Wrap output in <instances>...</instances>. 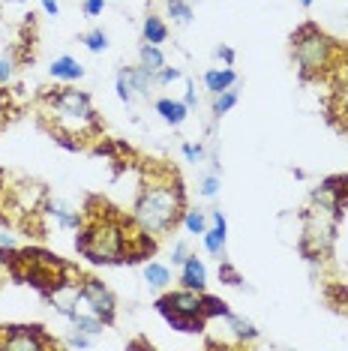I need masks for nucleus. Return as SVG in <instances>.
I'll use <instances>...</instances> for the list:
<instances>
[{"mask_svg":"<svg viewBox=\"0 0 348 351\" xmlns=\"http://www.w3.org/2000/svg\"><path fill=\"white\" fill-rule=\"evenodd\" d=\"M216 54H219V58H223V60L228 63V66H232V63H234V51L228 49V45H219V49H216Z\"/></svg>","mask_w":348,"mask_h":351,"instance_id":"obj_36","label":"nucleus"},{"mask_svg":"<svg viewBox=\"0 0 348 351\" xmlns=\"http://www.w3.org/2000/svg\"><path fill=\"white\" fill-rule=\"evenodd\" d=\"M184 213H186V189L177 169L156 162V159L145 162L141 189H138L136 207H132L136 222L147 234L162 237L177 228V222H184Z\"/></svg>","mask_w":348,"mask_h":351,"instance_id":"obj_2","label":"nucleus"},{"mask_svg":"<svg viewBox=\"0 0 348 351\" xmlns=\"http://www.w3.org/2000/svg\"><path fill=\"white\" fill-rule=\"evenodd\" d=\"M184 156L189 162H201L204 159V147L201 145H184Z\"/></svg>","mask_w":348,"mask_h":351,"instance_id":"obj_31","label":"nucleus"},{"mask_svg":"<svg viewBox=\"0 0 348 351\" xmlns=\"http://www.w3.org/2000/svg\"><path fill=\"white\" fill-rule=\"evenodd\" d=\"M0 3H25V0H0Z\"/></svg>","mask_w":348,"mask_h":351,"instance_id":"obj_40","label":"nucleus"},{"mask_svg":"<svg viewBox=\"0 0 348 351\" xmlns=\"http://www.w3.org/2000/svg\"><path fill=\"white\" fill-rule=\"evenodd\" d=\"M237 106V90H232V87H228V90H223V93H216V99H213V117H223V114H228V111H232Z\"/></svg>","mask_w":348,"mask_h":351,"instance_id":"obj_23","label":"nucleus"},{"mask_svg":"<svg viewBox=\"0 0 348 351\" xmlns=\"http://www.w3.org/2000/svg\"><path fill=\"white\" fill-rule=\"evenodd\" d=\"M117 97L126 106H132L138 97V82H136V66H123L121 73H117Z\"/></svg>","mask_w":348,"mask_h":351,"instance_id":"obj_12","label":"nucleus"},{"mask_svg":"<svg viewBox=\"0 0 348 351\" xmlns=\"http://www.w3.org/2000/svg\"><path fill=\"white\" fill-rule=\"evenodd\" d=\"M216 193H219V178H216V174H208L204 183H201V195L204 198H213Z\"/></svg>","mask_w":348,"mask_h":351,"instance_id":"obj_30","label":"nucleus"},{"mask_svg":"<svg viewBox=\"0 0 348 351\" xmlns=\"http://www.w3.org/2000/svg\"><path fill=\"white\" fill-rule=\"evenodd\" d=\"M78 303H82V309H87V313L99 315L102 322H105V327L114 324L117 300H114V294L108 291V285L99 282L97 276H84L82 279V285H78Z\"/></svg>","mask_w":348,"mask_h":351,"instance_id":"obj_6","label":"nucleus"},{"mask_svg":"<svg viewBox=\"0 0 348 351\" xmlns=\"http://www.w3.org/2000/svg\"><path fill=\"white\" fill-rule=\"evenodd\" d=\"M177 78H180V69L162 66L160 73H153V84H171V82H177Z\"/></svg>","mask_w":348,"mask_h":351,"instance_id":"obj_27","label":"nucleus"},{"mask_svg":"<svg viewBox=\"0 0 348 351\" xmlns=\"http://www.w3.org/2000/svg\"><path fill=\"white\" fill-rule=\"evenodd\" d=\"M234 82H237V73L232 66L204 73V84H208V90L213 93V97H216V93H223V90H228V87H234Z\"/></svg>","mask_w":348,"mask_h":351,"instance_id":"obj_13","label":"nucleus"},{"mask_svg":"<svg viewBox=\"0 0 348 351\" xmlns=\"http://www.w3.org/2000/svg\"><path fill=\"white\" fill-rule=\"evenodd\" d=\"M39 102V126L66 150H90L102 138V121L84 90L42 87Z\"/></svg>","mask_w":348,"mask_h":351,"instance_id":"obj_1","label":"nucleus"},{"mask_svg":"<svg viewBox=\"0 0 348 351\" xmlns=\"http://www.w3.org/2000/svg\"><path fill=\"white\" fill-rule=\"evenodd\" d=\"M297 3H300V6H312V0H297Z\"/></svg>","mask_w":348,"mask_h":351,"instance_id":"obj_39","label":"nucleus"},{"mask_svg":"<svg viewBox=\"0 0 348 351\" xmlns=\"http://www.w3.org/2000/svg\"><path fill=\"white\" fill-rule=\"evenodd\" d=\"M213 226L204 231V250L210 255H223L225 252V237H228V222L223 217V210H210Z\"/></svg>","mask_w":348,"mask_h":351,"instance_id":"obj_8","label":"nucleus"},{"mask_svg":"<svg viewBox=\"0 0 348 351\" xmlns=\"http://www.w3.org/2000/svg\"><path fill=\"white\" fill-rule=\"evenodd\" d=\"M136 217H123L108 202L90 195L87 210L82 213L75 250L93 265H126V237Z\"/></svg>","mask_w":348,"mask_h":351,"instance_id":"obj_3","label":"nucleus"},{"mask_svg":"<svg viewBox=\"0 0 348 351\" xmlns=\"http://www.w3.org/2000/svg\"><path fill=\"white\" fill-rule=\"evenodd\" d=\"M141 66L150 69V73H160L165 66V54L160 51V45H150V43L141 45Z\"/></svg>","mask_w":348,"mask_h":351,"instance_id":"obj_19","label":"nucleus"},{"mask_svg":"<svg viewBox=\"0 0 348 351\" xmlns=\"http://www.w3.org/2000/svg\"><path fill=\"white\" fill-rule=\"evenodd\" d=\"M165 10H169V19H174L177 25H192V3L189 0H162Z\"/></svg>","mask_w":348,"mask_h":351,"instance_id":"obj_17","label":"nucleus"},{"mask_svg":"<svg viewBox=\"0 0 348 351\" xmlns=\"http://www.w3.org/2000/svg\"><path fill=\"white\" fill-rule=\"evenodd\" d=\"M0 246H15V241H12V234H0Z\"/></svg>","mask_w":348,"mask_h":351,"instance_id":"obj_37","label":"nucleus"},{"mask_svg":"<svg viewBox=\"0 0 348 351\" xmlns=\"http://www.w3.org/2000/svg\"><path fill=\"white\" fill-rule=\"evenodd\" d=\"M39 3H42V10H45V12H49V15H51V19H54V15H58V12H60L58 0H39Z\"/></svg>","mask_w":348,"mask_h":351,"instance_id":"obj_35","label":"nucleus"},{"mask_svg":"<svg viewBox=\"0 0 348 351\" xmlns=\"http://www.w3.org/2000/svg\"><path fill=\"white\" fill-rule=\"evenodd\" d=\"M49 213L51 217H58V222L63 228H75L78 231V226H82V210H73V207H66L63 202H51Z\"/></svg>","mask_w":348,"mask_h":351,"instance_id":"obj_16","label":"nucleus"},{"mask_svg":"<svg viewBox=\"0 0 348 351\" xmlns=\"http://www.w3.org/2000/svg\"><path fill=\"white\" fill-rule=\"evenodd\" d=\"M186 258H189L186 243H184V241H180V243H174V250H171V261H174V265H184Z\"/></svg>","mask_w":348,"mask_h":351,"instance_id":"obj_33","label":"nucleus"},{"mask_svg":"<svg viewBox=\"0 0 348 351\" xmlns=\"http://www.w3.org/2000/svg\"><path fill=\"white\" fill-rule=\"evenodd\" d=\"M58 346L42 324H0V351H51Z\"/></svg>","mask_w":348,"mask_h":351,"instance_id":"obj_5","label":"nucleus"},{"mask_svg":"<svg viewBox=\"0 0 348 351\" xmlns=\"http://www.w3.org/2000/svg\"><path fill=\"white\" fill-rule=\"evenodd\" d=\"M141 36H145V43H150V45H162L165 39H169V27H165V21L160 15L150 12L145 19V27H141Z\"/></svg>","mask_w":348,"mask_h":351,"instance_id":"obj_15","label":"nucleus"},{"mask_svg":"<svg viewBox=\"0 0 348 351\" xmlns=\"http://www.w3.org/2000/svg\"><path fill=\"white\" fill-rule=\"evenodd\" d=\"M153 309H156V313H160L162 318H169V315L208 318V315H204V306H201V291H192V289H180V291L162 294V298L153 300Z\"/></svg>","mask_w":348,"mask_h":351,"instance_id":"obj_7","label":"nucleus"},{"mask_svg":"<svg viewBox=\"0 0 348 351\" xmlns=\"http://www.w3.org/2000/svg\"><path fill=\"white\" fill-rule=\"evenodd\" d=\"M184 102H186L189 108H195V106H199V93H195V84H192V82L186 84V99H184Z\"/></svg>","mask_w":348,"mask_h":351,"instance_id":"obj_34","label":"nucleus"},{"mask_svg":"<svg viewBox=\"0 0 348 351\" xmlns=\"http://www.w3.org/2000/svg\"><path fill=\"white\" fill-rule=\"evenodd\" d=\"M225 324H228V330L237 337V346H247V342H252V339L258 337L256 324L247 322V318H240V315H234V313L225 315Z\"/></svg>","mask_w":348,"mask_h":351,"instance_id":"obj_14","label":"nucleus"},{"mask_svg":"<svg viewBox=\"0 0 348 351\" xmlns=\"http://www.w3.org/2000/svg\"><path fill=\"white\" fill-rule=\"evenodd\" d=\"M15 63H18V60H15V54H12V51H6L3 58H0V84H6V82L12 78Z\"/></svg>","mask_w":348,"mask_h":351,"instance_id":"obj_26","label":"nucleus"},{"mask_svg":"<svg viewBox=\"0 0 348 351\" xmlns=\"http://www.w3.org/2000/svg\"><path fill=\"white\" fill-rule=\"evenodd\" d=\"M180 267H184V274H180V285H184V289H192V291L208 289V270H204L199 255H189Z\"/></svg>","mask_w":348,"mask_h":351,"instance_id":"obj_9","label":"nucleus"},{"mask_svg":"<svg viewBox=\"0 0 348 351\" xmlns=\"http://www.w3.org/2000/svg\"><path fill=\"white\" fill-rule=\"evenodd\" d=\"M10 114H12V97H10V90H0V130L10 121Z\"/></svg>","mask_w":348,"mask_h":351,"instance_id":"obj_28","label":"nucleus"},{"mask_svg":"<svg viewBox=\"0 0 348 351\" xmlns=\"http://www.w3.org/2000/svg\"><path fill=\"white\" fill-rule=\"evenodd\" d=\"M291 54H295L300 78L312 82V78H327L334 73L339 54H343V45L336 39H330L315 21H303L291 34Z\"/></svg>","mask_w":348,"mask_h":351,"instance_id":"obj_4","label":"nucleus"},{"mask_svg":"<svg viewBox=\"0 0 348 351\" xmlns=\"http://www.w3.org/2000/svg\"><path fill=\"white\" fill-rule=\"evenodd\" d=\"M82 43L87 45V51H93V54H99V51H105V49H108V36H105V30H90V34H84V36H82Z\"/></svg>","mask_w":348,"mask_h":351,"instance_id":"obj_24","label":"nucleus"},{"mask_svg":"<svg viewBox=\"0 0 348 351\" xmlns=\"http://www.w3.org/2000/svg\"><path fill=\"white\" fill-rule=\"evenodd\" d=\"M156 114H162L165 123L180 126L189 117V106L186 102H177V99H156Z\"/></svg>","mask_w":348,"mask_h":351,"instance_id":"obj_11","label":"nucleus"},{"mask_svg":"<svg viewBox=\"0 0 348 351\" xmlns=\"http://www.w3.org/2000/svg\"><path fill=\"white\" fill-rule=\"evenodd\" d=\"M219 279H223L225 285H243V276L237 274V267L232 261H219Z\"/></svg>","mask_w":348,"mask_h":351,"instance_id":"obj_25","label":"nucleus"},{"mask_svg":"<svg viewBox=\"0 0 348 351\" xmlns=\"http://www.w3.org/2000/svg\"><path fill=\"white\" fill-rule=\"evenodd\" d=\"M82 75H84V66L75 58H69V54H63V58L51 63V78H58V82H78Z\"/></svg>","mask_w":348,"mask_h":351,"instance_id":"obj_10","label":"nucleus"},{"mask_svg":"<svg viewBox=\"0 0 348 351\" xmlns=\"http://www.w3.org/2000/svg\"><path fill=\"white\" fill-rule=\"evenodd\" d=\"M184 226H186L189 234H204V231H208V217H204L201 210H195V207H186Z\"/></svg>","mask_w":348,"mask_h":351,"instance_id":"obj_22","label":"nucleus"},{"mask_svg":"<svg viewBox=\"0 0 348 351\" xmlns=\"http://www.w3.org/2000/svg\"><path fill=\"white\" fill-rule=\"evenodd\" d=\"M201 306H204V315L208 318H225L228 313H232L223 298H213V294H208V291H201Z\"/></svg>","mask_w":348,"mask_h":351,"instance_id":"obj_21","label":"nucleus"},{"mask_svg":"<svg viewBox=\"0 0 348 351\" xmlns=\"http://www.w3.org/2000/svg\"><path fill=\"white\" fill-rule=\"evenodd\" d=\"M165 322L180 333H204V327H208V318H189V315H169Z\"/></svg>","mask_w":348,"mask_h":351,"instance_id":"obj_18","label":"nucleus"},{"mask_svg":"<svg viewBox=\"0 0 348 351\" xmlns=\"http://www.w3.org/2000/svg\"><path fill=\"white\" fill-rule=\"evenodd\" d=\"M129 348H150V342H145V339H136V342H129Z\"/></svg>","mask_w":348,"mask_h":351,"instance_id":"obj_38","label":"nucleus"},{"mask_svg":"<svg viewBox=\"0 0 348 351\" xmlns=\"http://www.w3.org/2000/svg\"><path fill=\"white\" fill-rule=\"evenodd\" d=\"M63 346L66 348H90V337H87V333H73V337H66L63 339Z\"/></svg>","mask_w":348,"mask_h":351,"instance_id":"obj_29","label":"nucleus"},{"mask_svg":"<svg viewBox=\"0 0 348 351\" xmlns=\"http://www.w3.org/2000/svg\"><path fill=\"white\" fill-rule=\"evenodd\" d=\"M145 279H147V285H153V289H165V285L171 282V270L165 265L150 261V265H145Z\"/></svg>","mask_w":348,"mask_h":351,"instance_id":"obj_20","label":"nucleus"},{"mask_svg":"<svg viewBox=\"0 0 348 351\" xmlns=\"http://www.w3.org/2000/svg\"><path fill=\"white\" fill-rule=\"evenodd\" d=\"M0 279H3V276H0Z\"/></svg>","mask_w":348,"mask_h":351,"instance_id":"obj_41","label":"nucleus"},{"mask_svg":"<svg viewBox=\"0 0 348 351\" xmlns=\"http://www.w3.org/2000/svg\"><path fill=\"white\" fill-rule=\"evenodd\" d=\"M105 10V0H84V15H90V19H97Z\"/></svg>","mask_w":348,"mask_h":351,"instance_id":"obj_32","label":"nucleus"}]
</instances>
